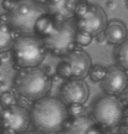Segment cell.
Returning <instances> with one entry per match:
<instances>
[{
	"mask_svg": "<svg viewBox=\"0 0 128 134\" xmlns=\"http://www.w3.org/2000/svg\"><path fill=\"white\" fill-rule=\"evenodd\" d=\"M13 58L18 68L38 67L46 57L47 50L42 38L36 35H21L18 36L11 47Z\"/></svg>",
	"mask_w": 128,
	"mask_h": 134,
	"instance_id": "cell-4",
	"label": "cell"
},
{
	"mask_svg": "<svg viewBox=\"0 0 128 134\" xmlns=\"http://www.w3.org/2000/svg\"><path fill=\"white\" fill-rule=\"evenodd\" d=\"M23 134H42V133H40V132H25Z\"/></svg>",
	"mask_w": 128,
	"mask_h": 134,
	"instance_id": "cell-32",
	"label": "cell"
},
{
	"mask_svg": "<svg viewBox=\"0 0 128 134\" xmlns=\"http://www.w3.org/2000/svg\"><path fill=\"white\" fill-rule=\"evenodd\" d=\"M88 96L90 90L83 80H67L60 90V99L65 105L73 103L83 104Z\"/></svg>",
	"mask_w": 128,
	"mask_h": 134,
	"instance_id": "cell-9",
	"label": "cell"
},
{
	"mask_svg": "<svg viewBox=\"0 0 128 134\" xmlns=\"http://www.w3.org/2000/svg\"><path fill=\"white\" fill-rule=\"evenodd\" d=\"M0 134H1V132H0Z\"/></svg>",
	"mask_w": 128,
	"mask_h": 134,
	"instance_id": "cell-37",
	"label": "cell"
},
{
	"mask_svg": "<svg viewBox=\"0 0 128 134\" xmlns=\"http://www.w3.org/2000/svg\"><path fill=\"white\" fill-rule=\"evenodd\" d=\"M68 119L67 107L60 98L45 96L34 102L30 110V120L38 132L42 134H56L63 129Z\"/></svg>",
	"mask_w": 128,
	"mask_h": 134,
	"instance_id": "cell-1",
	"label": "cell"
},
{
	"mask_svg": "<svg viewBox=\"0 0 128 134\" xmlns=\"http://www.w3.org/2000/svg\"><path fill=\"white\" fill-rule=\"evenodd\" d=\"M30 123V112L18 103L3 108V110L0 112L1 129H8L16 134H23L28 130Z\"/></svg>",
	"mask_w": 128,
	"mask_h": 134,
	"instance_id": "cell-7",
	"label": "cell"
},
{
	"mask_svg": "<svg viewBox=\"0 0 128 134\" xmlns=\"http://www.w3.org/2000/svg\"><path fill=\"white\" fill-rule=\"evenodd\" d=\"M102 88L107 94L119 96L128 86L127 72L118 66H111L107 68L103 80L101 81Z\"/></svg>",
	"mask_w": 128,
	"mask_h": 134,
	"instance_id": "cell-10",
	"label": "cell"
},
{
	"mask_svg": "<svg viewBox=\"0 0 128 134\" xmlns=\"http://www.w3.org/2000/svg\"><path fill=\"white\" fill-rule=\"evenodd\" d=\"M15 3H16V0H3V8L9 13L10 10L14 8Z\"/></svg>",
	"mask_w": 128,
	"mask_h": 134,
	"instance_id": "cell-24",
	"label": "cell"
},
{
	"mask_svg": "<svg viewBox=\"0 0 128 134\" xmlns=\"http://www.w3.org/2000/svg\"><path fill=\"white\" fill-rule=\"evenodd\" d=\"M56 24L57 21L52 16H50L49 14L42 15L35 24V35L40 38L46 37L55 30Z\"/></svg>",
	"mask_w": 128,
	"mask_h": 134,
	"instance_id": "cell-16",
	"label": "cell"
},
{
	"mask_svg": "<svg viewBox=\"0 0 128 134\" xmlns=\"http://www.w3.org/2000/svg\"><path fill=\"white\" fill-rule=\"evenodd\" d=\"M121 100H122L123 105H127L128 104V86L126 87V90L122 92V98H121Z\"/></svg>",
	"mask_w": 128,
	"mask_h": 134,
	"instance_id": "cell-27",
	"label": "cell"
},
{
	"mask_svg": "<svg viewBox=\"0 0 128 134\" xmlns=\"http://www.w3.org/2000/svg\"><path fill=\"white\" fill-rule=\"evenodd\" d=\"M67 107V114L71 118H77L81 115H85V107L83 104L80 103H73V104H68Z\"/></svg>",
	"mask_w": 128,
	"mask_h": 134,
	"instance_id": "cell-21",
	"label": "cell"
},
{
	"mask_svg": "<svg viewBox=\"0 0 128 134\" xmlns=\"http://www.w3.org/2000/svg\"><path fill=\"white\" fill-rule=\"evenodd\" d=\"M63 134H103V130L92 118L81 115L66 120Z\"/></svg>",
	"mask_w": 128,
	"mask_h": 134,
	"instance_id": "cell-12",
	"label": "cell"
},
{
	"mask_svg": "<svg viewBox=\"0 0 128 134\" xmlns=\"http://www.w3.org/2000/svg\"><path fill=\"white\" fill-rule=\"evenodd\" d=\"M51 86V77L47 76L42 68L39 67L19 68L14 78V88L18 94L28 98L31 102L47 96Z\"/></svg>",
	"mask_w": 128,
	"mask_h": 134,
	"instance_id": "cell-2",
	"label": "cell"
},
{
	"mask_svg": "<svg viewBox=\"0 0 128 134\" xmlns=\"http://www.w3.org/2000/svg\"><path fill=\"white\" fill-rule=\"evenodd\" d=\"M63 60L71 67L72 80H83L86 76H88L92 62L87 52L80 48H75L73 51L67 53Z\"/></svg>",
	"mask_w": 128,
	"mask_h": 134,
	"instance_id": "cell-11",
	"label": "cell"
},
{
	"mask_svg": "<svg viewBox=\"0 0 128 134\" xmlns=\"http://www.w3.org/2000/svg\"><path fill=\"white\" fill-rule=\"evenodd\" d=\"M106 6H107L108 9H114V8H116V3H114L113 0H108V1L106 3Z\"/></svg>",
	"mask_w": 128,
	"mask_h": 134,
	"instance_id": "cell-30",
	"label": "cell"
},
{
	"mask_svg": "<svg viewBox=\"0 0 128 134\" xmlns=\"http://www.w3.org/2000/svg\"><path fill=\"white\" fill-rule=\"evenodd\" d=\"M47 14L45 4L36 0H16L9 11V24L21 35H35V24L42 15Z\"/></svg>",
	"mask_w": 128,
	"mask_h": 134,
	"instance_id": "cell-3",
	"label": "cell"
},
{
	"mask_svg": "<svg viewBox=\"0 0 128 134\" xmlns=\"http://www.w3.org/2000/svg\"><path fill=\"white\" fill-rule=\"evenodd\" d=\"M126 6L128 8V0H126Z\"/></svg>",
	"mask_w": 128,
	"mask_h": 134,
	"instance_id": "cell-35",
	"label": "cell"
},
{
	"mask_svg": "<svg viewBox=\"0 0 128 134\" xmlns=\"http://www.w3.org/2000/svg\"><path fill=\"white\" fill-rule=\"evenodd\" d=\"M123 108L122 100L117 96L106 94L93 105V120L102 129H114L123 119Z\"/></svg>",
	"mask_w": 128,
	"mask_h": 134,
	"instance_id": "cell-6",
	"label": "cell"
},
{
	"mask_svg": "<svg viewBox=\"0 0 128 134\" xmlns=\"http://www.w3.org/2000/svg\"><path fill=\"white\" fill-rule=\"evenodd\" d=\"M107 42L111 45H121L127 38V27L126 25L119 20H112L106 25V29L103 30Z\"/></svg>",
	"mask_w": 128,
	"mask_h": 134,
	"instance_id": "cell-14",
	"label": "cell"
},
{
	"mask_svg": "<svg viewBox=\"0 0 128 134\" xmlns=\"http://www.w3.org/2000/svg\"><path fill=\"white\" fill-rule=\"evenodd\" d=\"M92 38L93 36L91 34L86 32V31H81L77 30L76 32V45L77 46H88L92 42Z\"/></svg>",
	"mask_w": 128,
	"mask_h": 134,
	"instance_id": "cell-22",
	"label": "cell"
},
{
	"mask_svg": "<svg viewBox=\"0 0 128 134\" xmlns=\"http://www.w3.org/2000/svg\"><path fill=\"white\" fill-rule=\"evenodd\" d=\"M76 5L73 0H47L45 6L47 9V14L56 21L61 23L71 20L75 16Z\"/></svg>",
	"mask_w": 128,
	"mask_h": 134,
	"instance_id": "cell-13",
	"label": "cell"
},
{
	"mask_svg": "<svg viewBox=\"0 0 128 134\" xmlns=\"http://www.w3.org/2000/svg\"><path fill=\"white\" fill-rule=\"evenodd\" d=\"M122 122L128 123V104L124 105V108H123V119H122Z\"/></svg>",
	"mask_w": 128,
	"mask_h": 134,
	"instance_id": "cell-29",
	"label": "cell"
},
{
	"mask_svg": "<svg viewBox=\"0 0 128 134\" xmlns=\"http://www.w3.org/2000/svg\"><path fill=\"white\" fill-rule=\"evenodd\" d=\"M18 103V97L14 94V92L11 91H6L3 92L1 96H0V105L3 108L10 107V105H14Z\"/></svg>",
	"mask_w": 128,
	"mask_h": 134,
	"instance_id": "cell-20",
	"label": "cell"
},
{
	"mask_svg": "<svg viewBox=\"0 0 128 134\" xmlns=\"http://www.w3.org/2000/svg\"><path fill=\"white\" fill-rule=\"evenodd\" d=\"M90 5L91 4L88 3V0H80L75 8V16L80 18L82 15H85L87 13V10L90 9Z\"/></svg>",
	"mask_w": 128,
	"mask_h": 134,
	"instance_id": "cell-23",
	"label": "cell"
},
{
	"mask_svg": "<svg viewBox=\"0 0 128 134\" xmlns=\"http://www.w3.org/2000/svg\"><path fill=\"white\" fill-rule=\"evenodd\" d=\"M1 63H3V58L0 57V66H1Z\"/></svg>",
	"mask_w": 128,
	"mask_h": 134,
	"instance_id": "cell-34",
	"label": "cell"
},
{
	"mask_svg": "<svg viewBox=\"0 0 128 134\" xmlns=\"http://www.w3.org/2000/svg\"><path fill=\"white\" fill-rule=\"evenodd\" d=\"M113 56L118 67H121L124 71H128V41H124L121 45H118Z\"/></svg>",
	"mask_w": 128,
	"mask_h": 134,
	"instance_id": "cell-17",
	"label": "cell"
},
{
	"mask_svg": "<svg viewBox=\"0 0 128 134\" xmlns=\"http://www.w3.org/2000/svg\"><path fill=\"white\" fill-rule=\"evenodd\" d=\"M95 36H96V41L98 43H101V45H103V43L107 42V38H106V35H104L103 31L100 34H97V35H95Z\"/></svg>",
	"mask_w": 128,
	"mask_h": 134,
	"instance_id": "cell-25",
	"label": "cell"
},
{
	"mask_svg": "<svg viewBox=\"0 0 128 134\" xmlns=\"http://www.w3.org/2000/svg\"><path fill=\"white\" fill-rule=\"evenodd\" d=\"M119 127V133L121 134H128V123H124V122H121Z\"/></svg>",
	"mask_w": 128,
	"mask_h": 134,
	"instance_id": "cell-26",
	"label": "cell"
},
{
	"mask_svg": "<svg viewBox=\"0 0 128 134\" xmlns=\"http://www.w3.org/2000/svg\"><path fill=\"white\" fill-rule=\"evenodd\" d=\"M103 134H121L119 132H114V130H108V132H106Z\"/></svg>",
	"mask_w": 128,
	"mask_h": 134,
	"instance_id": "cell-31",
	"label": "cell"
},
{
	"mask_svg": "<svg viewBox=\"0 0 128 134\" xmlns=\"http://www.w3.org/2000/svg\"><path fill=\"white\" fill-rule=\"evenodd\" d=\"M0 77H1V75H0Z\"/></svg>",
	"mask_w": 128,
	"mask_h": 134,
	"instance_id": "cell-36",
	"label": "cell"
},
{
	"mask_svg": "<svg viewBox=\"0 0 128 134\" xmlns=\"http://www.w3.org/2000/svg\"><path fill=\"white\" fill-rule=\"evenodd\" d=\"M76 25L72 20L57 21L56 27L49 36L42 38L44 45L50 53L56 57H65L77 47Z\"/></svg>",
	"mask_w": 128,
	"mask_h": 134,
	"instance_id": "cell-5",
	"label": "cell"
},
{
	"mask_svg": "<svg viewBox=\"0 0 128 134\" xmlns=\"http://www.w3.org/2000/svg\"><path fill=\"white\" fill-rule=\"evenodd\" d=\"M15 32L16 31L10 26V24L0 21V53L11 50L18 37Z\"/></svg>",
	"mask_w": 128,
	"mask_h": 134,
	"instance_id": "cell-15",
	"label": "cell"
},
{
	"mask_svg": "<svg viewBox=\"0 0 128 134\" xmlns=\"http://www.w3.org/2000/svg\"><path fill=\"white\" fill-rule=\"evenodd\" d=\"M75 25H76L77 30L86 31V32L91 34L92 36H95L106 29L107 16L98 5L91 4L90 9L87 10V13L85 15L76 18Z\"/></svg>",
	"mask_w": 128,
	"mask_h": 134,
	"instance_id": "cell-8",
	"label": "cell"
},
{
	"mask_svg": "<svg viewBox=\"0 0 128 134\" xmlns=\"http://www.w3.org/2000/svg\"><path fill=\"white\" fill-rule=\"evenodd\" d=\"M36 1H39V3H42V4H46V1H47V0H36Z\"/></svg>",
	"mask_w": 128,
	"mask_h": 134,
	"instance_id": "cell-33",
	"label": "cell"
},
{
	"mask_svg": "<svg viewBox=\"0 0 128 134\" xmlns=\"http://www.w3.org/2000/svg\"><path fill=\"white\" fill-rule=\"evenodd\" d=\"M106 71H107V68L102 65H93V66H91L88 75L93 82H101L106 75Z\"/></svg>",
	"mask_w": 128,
	"mask_h": 134,
	"instance_id": "cell-18",
	"label": "cell"
},
{
	"mask_svg": "<svg viewBox=\"0 0 128 134\" xmlns=\"http://www.w3.org/2000/svg\"><path fill=\"white\" fill-rule=\"evenodd\" d=\"M44 72H45V73H46L47 76L51 77L52 75H54V68H52L51 66H49V65H46V66H45V68H44Z\"/></svg>",
	"mask_w": 128,
	"mask_h": 134,
	"instance_id": "cell-28",
	"label": "cell"
},
{
	"mask_svg": "<svg viewBox=\"0 0 128 134\" xmlns=\"http://www.w3.org/2000/svg\"><path fill=\"white\" fill-rule=\"evenodd\" d=\"M56 75L61 80H72V72H71V67L70 65L63 60L62 62H60L56 67Z\"/></svg>",
	"mask_w": 128,
	"mask_h": 134,
	"instance_id": "cell-19",
	"label": "cell"
}]
</instances>
